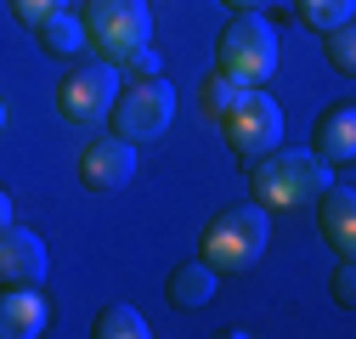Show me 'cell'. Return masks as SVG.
I'll return each mask as SVG.
<instances>
[{
    "mask_svg": "<svg viewBox=\"0 0 356 339\" xmlns=\"http://www.w3.org/2000/svg\"><path fill=\"white\" fill-rule=\"evenodd\" d=\"M6 6H12V17H17L23 28H40L51 12H63V6H68V0H6Z\"/></svg>",
    "mask_w": 356,
    "mask_h": 339,
    "instance_id": "ffe728a7",
    "label": "cell"
},
{
    "mask_svg": "<svg viewBox=\"0 0 356 339\" xmlns=\"http://www.w3.org/2000/svg\"><path fill=\"white\" fill-rule=\"evenodd\" d=\"M266 243H272V209L266 204H227L220 215L204 226V238H198V261L215 272V277H238V272H249L260 254H266Z\"/></svg>",
    "mask_w": 356,
    "mask_h": 339,
    "instance_id": "6da1fadb",
    "label": "cell"
},
{
    "mask_svg": "<svg viewBox=\"0 0 356 339\" xmlns=\"http://www.w3.org/2000/svg\"><path fill=\"white\" fill-rule=\"evenodd\" d=\"M34 34H40V46H46L51 57H85V23H79L68 6H63V12H51Z\"/></svg>",
    "mask_w": 356,
    "mask_h": 339,
    "instance_id": "5bb4252c",
    "label": "cell"
},
{
    "mask_svg": "<svg viewBox=\"0 0 356 339\" xmlns=\"http://www.w3.org/2000/svg\"><path fill=\"white\" fill-rule=\"evenodd\" d=\"M311 153H317L328 170H334V164L345 170V164L356 158V108H350V102H334L317 124H311Z\"/></svg>",
    "mask_w": 356,
    "mask_h": 339,
    "instance_id": "7c38bea8",
    "label": "cell"
},
{
    "mask_svg": "<svg viewBox=\"0 0 356 339\" xmlns=\"http://www.w3.org/2000/svg\"><path fill=\"white\" fill-rule=\"evenodd\" d=\"M6 226H12V192L0 187V232H6Z\"/></svg>",
    "mask_w": 356,
    "mask_h": 339,
    "instance_id": "603a6c76",
    "label": "cell"
},
{
    "mask_svg": "<svg viewBox=\"0 0 356 339\" xmlns=\"http://www.w3.org/2000/svg\"><path fill=\"white\" fill-rule=\"evenodd\" d=\"M294 12H300V23L305 28H334V23H350V12H356V0H294Z\"/></svg>",
    "mask_w": 356,
    "mask_h": 339,
    "instance_id": "2e32d148",
    "label": "cell"
},
{
    "mask_svg": "<svg viewBox=\"0 0 356 339\" xmlns=\"http://www.w3.org/2000/svg\"><path fill=\"white\" fill-rule=\"evenodd\" d=\"M328 181H334L328 164L311 153V147H272L266 158L249 164V192H254V204L277 209V215H289V209H305Z\"/></svg>",
    "mask_w": 356,
    "mask_h": 339,
    "instance_id": "7a4b0ae2",
    "label": "cell"
},
{
    "mask_svg": "<svg viewBox=\"0 0 356 339\" xmlns=\"http://www.w3.org/2000/svg\"><path fill=\"white\" fill-rule=\"evenodd\" d=\"M79 181L91 192H124L130 181H136V142L124 136H97L91 147L79 153Z\"/></svg>",
    "mask_w": 356,
    "mask_h": 339,
    "instance_id": "ba28073f",
    "label": "cell"
},
{
    "mask_svg": "<svg viewBox=\"0 0 356 339\" xmlns=\"http://www.w3.org/2000/svg\"><path fill=\"white\" fill-rule=\"evenodd\" d=\"M323 46H328L334 74H356V23H334V28H323Z\"/></svg>",
    "mask_w": 356,
    "mask_h": 339,
    "instance_id": "e0dca14e",
    "label": "cell"
},
{
    "mask_svg": "<svg viewBox=\"0 0 356 339\" xmlns=\"http://www.w3.org/2000/svg\"><path fill=\"white\" fill-rule=\"evenodd\" d=\"M124 68H130V74H136V79H153V74H159V51H153V46H142V51H136V57H130Z\"/></svg>",
    "mask_w": 356,
    "mask_h": 339,
    "instance_id": "44dd1931",
    "label": "cell"
},
{
    "mask_svg": "<svg viewBox=\"0 0 356 339\" xmlns=\"http://www.w3.org/2000/svg\"><path fill=\"white\" fill-rule=\"evenodd\" d=\"M283 63V34L272 28L266 12H238L215 40V74H227L232 85H266Z\"/></svg>",
    "mask_w": 356,
    "mask_h": 339,
    "instance_id": "3957f363",
    "label": "cell"
},
{
    "mask_svg": "<svg viewBox=\"0 0 356 339\" xmlns=\"http://www.w3.org/2000/svg\"><path fill=\"white\" fill-rule=\"evenodd\" d=\"M215 288H220V277H215L204 261H181V266L170 272V283H164V300H170L175 311H198V306L215 300Z\"/></svg>",
    "mask_w": 356,
    "mask_h": 339,
    "instance_id": "4fadbf2b",
    "label": "cell"
},
{
    "mask_svg": "<svg viewBox=\"0 0 356 339\" xmlns=\"http://www.w3.org/2000/svg\"><path fill=\"white\" fill-rule=\"evenodd\" d=\"M0 131H6V102H0Z\"/></svg>",
    "mask_w": 356,
    "mask_h": 339,
    "instance_id": "cb8c5ba5",
    "label": "cell"
},
{
    "mask_svg": "<svg viewBox=\"0 0 356 339\" xmlns=\"http://www.w3.org/2000/svg\"><path fill=\"white\" fill-rule=\"evenodd\" d=\"M85 46L102 63L124 68L142 46H153V12L147 0H85Z\"/></svg>",
    "mask_w": 356,
    "mask_h": 339,
    "instance_id": "277c9868",
    "label": "cell"
},
{
    "mask_svg": "<svg viewBox=\"0 0 356 339\" xmlns=\"http://www.w3.org/2000/svg\"><path fill=\"white\" fill-rule=\"evenodd\" d=\"M328 294H334V306L356 311V266H350V254H339V266H334V277H328Z\"/></svg>",
    "mask_w": 356,
    "mask_h": 339,
    "instance_id": "d6986e66",
    "label": "cell"
},
{
    "mask_svg": "<svg viewBox=\"0 0 356 339\" xmlns=\"http://www.w3.org/2000/svg\"><path fill=\"white\" fill-rule=\"evenodd\" d=\"M51 277V249L34 226H6L0 232V283H23V288H40Z\"/></svg>",
    "mask_w": 356,
    "mask_h": 339,
    "instance_id": "9c48e42d",
    "label": "cell"
},
{
    "mask_svg": "<svg viewBox=\"0 0 356 339\" xmlns=\"http://www.w3.org/2000/svg\"><path fill=\"white\" fill-rule=\"evenodd\" d=\"M170 119H175V85H170L164 74L119 85V97H113V108H108L113 136L136 142V147H142V142H159V136L170 131Z\"/></svg>",
    "mask_w": 356,
    "mask_h": 339,
    "instance_id": "5b68a950",
    "label": "cell"
},
{
    "mask_svg": "<svg viewBox=\"0 0 356 339\" xmlns=\"http://www.w3.org/2000/svg\"><path fill=\"white\" fill-rule=\"evenodd\" d=\"M238 97H243V85H232L227 74H209V79L198 85V102H204V113H209V119H220Z\"/></svg>",
    "mask_w": 356,
    "mask_h": 339,
    "instance_id": "ac0fdd59",
    "label": "cell"
},
{
    "mask_svg": "<svg viewBox=\"0 0 356 339\" xmlns=\"http://www.w3.org/2000/svg\"><path fill=\"white\" fill-rule=\"evenodd\" d=\"M147 333H153L147 317L136 306H124V300H113V306L97 311V339H147Z\"/></svg>",
    "mask_w": 356,
    "mask_h": 339,
    "instance_id": "9a60e30c",
    "label": "cell"
},
{
    "mask_svg": "<svg viewBox=\"0 0 356 339\" xmlns=\"http://www.w3.org/2000/svg\"><path fill=\"white\" fill-rule=\"evenodd\" d=\"M220 131H227V147L243 164H254L272 147H283V108H277V97L266 91V85H249V91L220 113Z\"/></svg>",
    "mask_w": 356,
    "mask_h": 339,
    "instance_id": "8992f818",
    "label": "cell"
},
{
    "mask_svg": "<svg viewBox=\"0 0 356 339\" xmlns=\"http://www.w3.org/2000/svg\"><path fill=\"white\" fill-rule=\"evenodd\" d=\"M113 97H119V68L102 63V57L97 63H74L57 79V113L68 124H79V131H97L108 119V108H113Z\"/></svg>",
    "mask_w": 356,
    "mask_h": 339,
    "instance_id": "52a82bcc",
    "label": "cell"
},
{
    "mask_svg": "<svg viewBox=\"0 0 356 339\" xmlns=\"http://www.w3.org/2000/svg\"><path fill=\"white\" fill-rule=\"evenodd\" d=\"M46 322H51V306L40 288L0 283V339H40Z\"/></svg>",
    "mask_w": 356,
    "mask_h": 339,
    "instance_id": "8fae6325",
    "label": "cell"
},
{
    "mask_svg": "<svg viewBox=\"0 0 356 339\" xmlns=\"http://www.w3.org/2000/svg\"><path fill=\"white\" fill-rule=\"evenodd\" d=\"M311 204H317V232H323V243H328L334 254H356V192H350V181H328Z\"/></svg>",
    "mask_w": 356,
    "mask_h": 339,
    "instance_id": "30bf717a",
    "label": "cell"
},
{
    "mask_svg": "<svg viewBox=\"0 0 356 339\" xmlns=\"http://www.w3.org/2000/svg\"><path fill=\"white\" fill-rule=\"evenodd\" d=\"M220 6H232V12H266L272 0H220Z\"/></svg>",
    "mask_w": 356,
    "mask_h": 339,
    "instance_id": "7402d4cb",
    "label": "cell"
}]
</instances>
